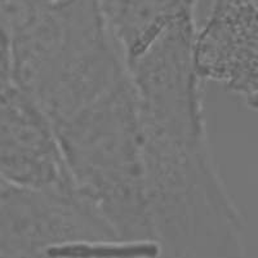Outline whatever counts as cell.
Wrapping results in <instances>:
<instances>
[{
  "mask_svg": "<svg viewBox=\"0 0 258 258\" xmlns=\"http://www.w3.org/2000/svg\"><path fill=\"white\" fill-rule=\"evenodd\" d=\"M20 69L27 96L50 125L128 75L97 0H53L24 26Z\"/></svg>",
  "mask_w": 258,
  "mask_h": 258,
  "instance_id": "obj_1",
  "label": "cell"
},
{
  "mask_svg": "<svg viewBox=\"0 0 258 258\" xmlns=\"http://www.w3.org/2000/svg\"><path fill=\"white\" fill-rule=\"evenodd\" d=\"M194 71L222 84L250 110L257 107V0H213L195 32Z\"/></svg>",
  "mask_w": 258,
  "mask_h": 258,
  "instance_id": "obj_3",
  "label": "cell"
},
{
  "mask_svg": "<svg viewBox=\"0 0 258 258\" xmlns=\"http://www.w3.org/2000/svg\"><path fill=\"white\" fill-rule=\"evenodd\" d=\"M52 129L74 187L92 207L147 208L137 98L129 75Z\"/></svg>",
  "mask_w": 258,
  "mask_h": 258,
  "instance_id": "obj_2",
  "label": "cell"
},
{
  "mask_svg": "<svg viewBox=\"0 0 258 258\" xmlns=\"http://www.w3.org/2000/svg\"><path fill=\"white\" fill-rule=\"evenodd\" d=\"M47 258H156L160 246L156 243L91 244L68 243L48 246Z\"/></svg>",
  "mask_w": 258,
  "mask_h": 258,
  "instance_id": "obj_5",
  "label": "cell"
},
{
  "mask_svg": "<svg viewBox=\"0 0 258 258\" xmlns=\"http://www.w3.org/2000/svg\"><path fill=\"white\" fill-rule=\"evenodd\" d=\"M125 64L183 17H195L197 0H97Z\"/></svg>",
  "mask_w": 258,
  "mask_h": 258,
  "instance_id": "obj_4",
  "label": "cell"
}]
</instances>
